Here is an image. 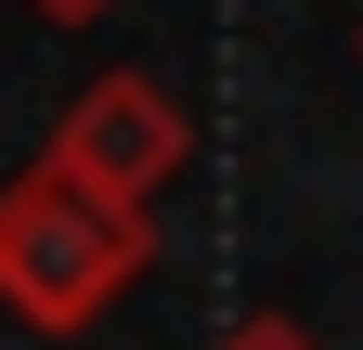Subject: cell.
Returning <instances> with one entry per match:
<instances>
[{
    "mask_svg": "<svg viewBox=\"0 0 363 350\" xmlns=\"http://www.w3.org/2000/svg\"><path fill=\"white\" fill-rule=\"evenodd\" d=\"M143 259H156V234L130 221V208H91L78 182H52V169L0 182V312H26L39 337L91 324Z\"/></svg>",
    "mask_w": 363,
    "mask_h": 350,
    "instance_id": "cell-1",
    "label": "cell"
},
{
    "mask_svg": "<svg viewBox=\"0 0 363 350\" xmlns=\"http://www.w3.org/2000/svg\"><path fill=\"white\" fill-rule=\"evenodd\" d=\"M195 156V117H182V91L169 78H91V91L65 104V130H52V182H78L91 208H130L143 221L156 208V182Z\"/></svg>",
    "mask_w": 363,
    "mask_h": 350,
    "instance_id": "cell-2",
    "label": "cell"
},
{
    "mask_svg": "<svg viewBox=\"0 0 363 350\" xmlns=\"http://www.w3.org/2000/svg\"><path fill=\"white\" fill-rule=\"evenodd\" d=\"M220 350H325V337H311V324H286V312H247Z\"/></svg>",
    "mask_w": 363,
    "mask_h": 350,
    "instance_id": "cell-3",
    "label": "cell"
},
{
    "mask_svg": "<svg viewBox=\"0 0 363 350\" xmlns=\"http://www.w3.org/2000/svg\"><path fill=\"white\" fill-rule=\"evenodd\" d=\"M39 13H52V26H91V13H104V0H39Z\"/></svg>",
    "mask_w": 363,
    "mask_h": 350,
    "instance_id": "cell-4",
    "label": "cell"
}]
</instances>
